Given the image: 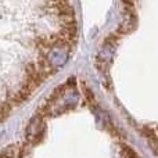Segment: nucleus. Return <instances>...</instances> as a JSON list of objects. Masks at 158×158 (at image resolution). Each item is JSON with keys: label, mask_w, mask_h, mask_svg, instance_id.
<instances>
[{"label": "nucleus", "mask_w": 158, "mask_h": 158, "mask_svg": "<svg viewBox=\"0 0 158 158\" xmlns=\"http://www.w3.org/2000/svg\"><path fill=\"white\" fill-rule=\"evenodd\" d=\"M44 132H46V125H44L43 117H40L38 114L29 121V123L27 126V131H25L27 143L28 144H38L43 139Z\"/></svg>", "instance_id": "obj_2"}, {"label": "nucleus", "mask_w": 158, "mask_h": 158, "mask_svg": "<svg viewBox=\"0 0 158 158\" xmlns=\"http://www.w3.org/2000/svg\"><path fill=\"white\" fill-rule=\"evenodd\" d=\"M136 27V17L132 11H126L125 18H123L122 24L119 27V33H128L131 32L133 28Z\"/></svg>", "instance_id": "obj_4"}, {"label": "nucleus", "mask_w": 158, "mask_h": 158, "mask_svg": "<svg viewBox=\"0 0 158 158\" xmlns=\"http://www.w3.org/2000/svg\"><path fill=\"white\" fill-rule=\"evenodd\" d=\"M27 144L25 143H15V144L4 148L0 153V158H22L27 153Z\"/></svg>", "instance_id": "obj_3"}, {"label": "nucleus", "mask_w": 158, "mask_h": 158, "mask_svg": "<svg viewBox=\"0 0 158 158\" xmlns=\"http://www.w3.org/2000/svg\"><path fill=\"white\" fill-rule=\"evenodd\" d=\"M119 153H121V157L122 158H140L133 148L129 147V146H126V144H121Z\"/></svg>", "instance_id": "obj_5"}, {"label": "nucleus", "mask_w": 158, "mask_h": 158, "mask_svg": "<svg viewBox=\"0 0 158 158\" xmlns=\"http://www.w3.org/2000/svg\"><path fill=\"white\" fill-rule=\"evenodd\" d=\"M69 52H71V46L64 43L60 38V40L46 52V56H44L43 60L46 61V64L50 67V68L57 71L58 68L65 65V63L68 61Z\"/></svg>", "instance_id": "obj_1"}]
</instances>
